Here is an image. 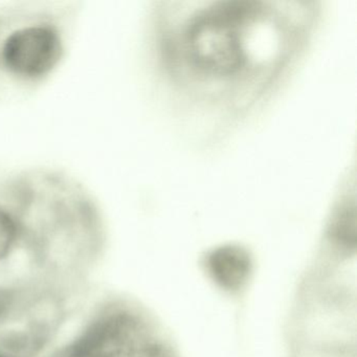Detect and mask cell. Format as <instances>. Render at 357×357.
I'll list each match as a JSON object with an SVG mask.
<instances>
[{
  "mask_svg": "<svg viewBox=\"0 0 357 357\" xmlns=\"http://www.w3.org/2000/svg\"><path fill=\"white\" fill-rule=\"evenodd\" d=\"M317 0H160L149 29L160 100L202 143L258 116L308 58L324 22Z\"/></svg>",
  "mask_w": 357,
  "mask_h": 357,
  "instance_id": "1",
  "label": "cell"
},
{
  "mask_svg": "<svg viewBox=\"0 0 357 357\" xmlns=\"http://www.w3.org/2000/svg\"><path fill=\"white\" fill-rule=\"evenodd\" d=\"M61 45L51 29L28 28L8 38L3 47L6 64L12 72L37 77L51 70L59 60Z\"/></svg>",
  "mask_w": 357,
  "mask_h": 357,
  "instance_id": "2",
  "label": "cell"
},
{
  "mask_svg": "<svg viewBox=\"0 0 357 357\" xmlns=\"http://www.w3.org/2000/svg\"><path fill=\"white\" fill-rule=\"evenodd\" d=\"M143 330L128 314H116L98 324L81 342V357H139L145 349Z\"/></svg>",
  "mask_w": 357,
  "mask_h": 357,
  "instance_id": "3",
  "label": "cell"
},
{
  "mask_svg": "<svg viewBox=\"0 0 357 357\" xmlns=\"http://www.w3.org/2000/svg\"><path fill=\"white\" fill-rule=\"evenodd\" d=\"M211 267L214 277L225 287L241 286L250 271V257L243 248L225 246L211 256Z\"/></svg>",
  "mask_w": 357,
  "mask_h": 357,
  "instance_id": "4",
  "label": "cell"
},
{
  "mask_svg": "<svg viewBox=\"0 0 357 357\" xmlns=\"http://www.w3.org/2000/svg\"><path fill=\"white\" fill-rule=\"evenodd\" d=\"M16 238V227L9 215L0 211V260L5 258Z\"/></svg>",
  "mask_w": 357,
  "mask_h": 357,
  "instance_id": "5",
  "label": "cell"
},
{
  "mask_svg": "<svg viewBox=\"0 0 357 357\" xmlns=\"http://www.w3.org/2000/svg\"><path fill=\"white\" fill-rule=\"evenodd\" d=\"M0 357H3V356H1V355H0Z\"/></svg>",
  "mask_w": 357,
  "mask_h": 357,
  "instance_id": "6",
  "label": "cell"
}]
</instances>
